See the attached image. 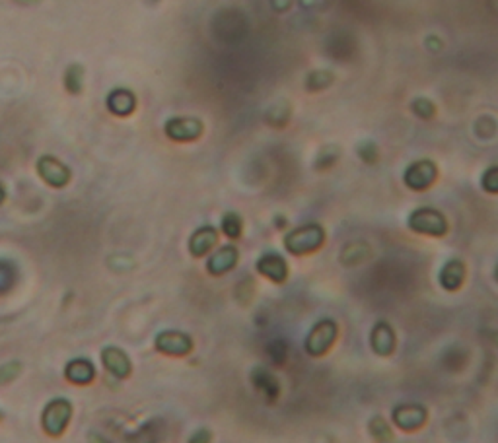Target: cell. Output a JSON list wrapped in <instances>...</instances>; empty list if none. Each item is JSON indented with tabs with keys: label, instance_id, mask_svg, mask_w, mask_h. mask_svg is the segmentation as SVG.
I'll return each mask as SVG.
<instances>
[{
	"label": "cell",
	"instance_id": "obj_4",
	"mask_svg": "<svg viewBox=\"0 0 498 443\" xmlns=\"http://www.w3.org/2000/svg\"><path fill=\"white\" fill-rule=\"evenodd\" d=\"M337 336H339V326L333 319H321L311 326V331L303 342V348L313 358L325 356L327 352L333 348Z\"/></svg>",
	"mask_w": 498,
	"mask_h": 443
},
{
	"label": "cell",
	"instance_id": "obj_7",
	"mask_svg": "<svg viewBox=\"0 0 498 443\" xmlns=\"http://www.w3.org/2000/svg\"><path fill=\"white\" fill-rule=\"evenodd\" d=\"M37 175L47 185L53 189H62L70 183L72 179V171L69 165H64L61 160H57L54 155H41L37 160Z\"/></svg>",
	"mask_w": 498,
	"mask_h": 443
},
{
	"label": "cell",
	"instance_id": "obj_9",
	"mask_svg": "<svg viewBox=\"0 0 498 443\" xmlns=\"http://www.w3.org/2000/svg\"><path fill=\"white\" fill-rule=\"evenodd\" d=\"M428 410L422 404H399L391 412V422L403 432H417L427 424Z\"/></svg>",
	"mask_w": 498,
	"mask_h": 443
},
{
	"label": "cell",
	"instance_id": "obj_19",
	"mask_svg": "<svg viewBox=\"0 0 498 443\" xmlns=\"http://www.w3.org/2000/svg\"><path fill=\"white\" fill-rule=\"evenodd\" d=\"M84 74L86 72L82 64H78V62L70 64L69 69L64 70V88H66V92L72 93V95L82 93V90H84Z\"/></svg>",
	"mask_w": 498,
	"mask_h": 443
},
{
	"label": "cell",
	"instance_id": "obj_26",
	"mask_svg": "<svg viewBox=\"0 0 498 443\" xmlns=\"http://www.w3.org/2000/svg\"><path fill=\"white\" fill-rule=\"evenodd\" d=\"M22 364L20 362H8V364L0 365V387L6 385V383H12L14 379L20 377L22 373Z\"/></svg>",
	"mask_w": 498,
	"mask_h": 443
},
{
	"label": "cell",
	"instance_id": "obj_3",
	"mask_svg": "<svg viewBox=\"0 0 498 443\" xmlns=\"http://www.w3.org/2000/svg\"><path fill=\"white\" fill-rule=\"evenodd\" d=\"M70 418H72V403L62 396H57L45 404L41 414V427L47 435L59 437L69 427Z\"/></svg>",
	"mask_w": 498,
	"mask_h": 443
},
{
	"label": "cell",
	"instance_id": "obj_35",
	"mask_svg": "<svg viewBox=\"0 0 498 443\" xmlns=\"http://www.w3.org/2000/svg\"><path fill=\"white\" fill-rule=\"evenodd\" d=\"M0 420H2V412H0Z\"/></svg>",
	"mask_w": 498,
	"mask_h": 443
},
{
	"label": "cell",
	"instance_id": "obj_17",
	"mask_svg": "<svg viewBox=\"0 0 498 443\" xmlns=\"http://www.w3.org/2000/svg\"><path fill=\"white\" fill-rule=\"evenodd\" d=\"M438 282L444 290L448 292H458L459 288L463 286L465 282V264L458 261V259H451L448 263L444 264L442 271L438 274Z\"/></svg>",
	"mask_w": 498,
	"mask_h": 443
},
{
	"label": "cell",
	"instance_id": "obj_34",
	"mask_svg": "<svg viewBox=\"0 0 498 443\" xmlns=\"http://www.w3.org/2000/svg\"><path fill=\"white\" fill-rule=\"evenodd\" d=\"M497 280H498V266H497Z\"/></svg>",
	"mask_w": 498,
	"mask_h": 443
},
{
	"label": "cell",
	"instance_id": "obj_20",
	"mask_svg": "<svg viewBox=\"0 0 498 443\" xmlns=\"http://www.w3.org/2000/svg\"><path fill=\"white\" fill-rule=\"evenodd\" d=\"M267 358L274 367H282L288 360V344L282 338H274L267 344Z\"/></svg>",
	"mask_w": 498,
	"mask_h": 443
},
{
	"label": "cell",
	"instance_id": "obj_16",
	"mask_svg": "<svg viewBox=\"0 0 498 443\" xmlns=\"http://www.w3.org/2000/svg\"><path fill=\"white\" fill-rule=\"evenodd\" d=\"M64 377L74 385H90L95 379V365L88 358H74L64 367Z\"/></svg>",
	"mask_w": 498,
	"mask_h": 443
},
{
	"label": "cell",
	"instance_id": "obj_8",
	"mask_svg": "<svg viewBox=\"0 0 498 443\" xmlns=\"http://www.w3.org/2000/svg\"><path fill=\"white\" fill-rule=\"evenodd\" d=\"M154 346L158 352H162L166 356L181 358L191 354L195 342L189 334L181 333V331H162L156 336Z\"/></svg>",
	"mask_w": 498,
	"mask_h": 443
},
{
	"label": "cell",
	"instance_id": "obj_13",
	"mask_svg": "<svg viewBox=\"0 0 498 443\" xmlns=\"http://www.w3.org/2000/svg\"><path fill=\"white\" fill-rule=\"evenodd\" d=\"M395 331L393 326L386 323V321H380L376 323L372 329V334H370V346L372 350L381 358H388L393 354L395 350Z\"/></svg>",
	"mask_w": 498,
	"mask_h": 443
},
{
	"label": "cell",
	"instance_id": "obj_11",
	"mask_svg": "<svg viewBox=\"0 0 498 443\" xmlns=\"http://www.w3.org/2000/svg\"><path fill=\"white\" fill-rule=\"evenodd\" d=\"M101 364L115 379H127L132 372L131 358L119 346H105L101 350Z\"/></svg>",
	"mask_w": 498,
	"mask_h": 443
},
{
	"label": "cell",
	"instance_id": "obj_25",
	"mask_svg": "<svg viewBox=\"0 0 498 443\" xmlns=\"http://www.w3.org/2000/svg\"><path fill=\"white\" fill-rule=\"evenodd\" d=\"M411 109L415 115L424 119V121L432 119L436 113V105L430 100H427V98H417V100L411 103Z\"/></svg>",
	"mask_w": 498,
	"mask_h": 443
},
{
	"label": "cell",
	"instance_id": "obj_21",
	"mask_svg": "<svg viewBox=\"0 0 498 443\" xmlns=\"http://www.w3.org/2000/svg\"><path fill=\"white\" fill-rule=\"evenodd\" d=\"M368 427H370V435H372L376 443H389L391 442V437H393L391 427H389L388 422L381 418V416H374V418L370 420Z\"/></svg>",
	"mask_w": 498,
	"mask_h": 443
},
{
	"label": "cell",
	"instance_id": "obj_14",
	"mask_svg": "<svg viewBox=\"0 0 498 443\" xmlns=\"http://www.w3.org/2000/svg\"><path fill=\"white\" fill-rule=\"evenodd\" d=\"M238 259H240V251L238 247L233 245H224L220 247L218 251H214L210 259L207 261V271L212 276H222L226 272H230L238 264Z\"/></svg>",
	"mask_w": 498,
	"mask_h": 443
},
{
	"label": "cell",
	"instance_id": "obj_23",
	"mask_svg": "<svg viewBox=\"0 0 498 443\" xmlns=\"http://www.w3.org/2000/svg\"><path fill=\"white\" fill-rule=\"evenodd\" d=\"M331 82H333V72H329V70H315V72H311L310 76L306 78V88L310 92H321V90H325L327 85H331Z\"/></svg>",
	"mask_w": 498,
	"mask_h": 443
},
{
	"label": "cell",
	"instance_id": "obj_10",
	"mask_svg": "<svg viewBox=\"0 0 498 443\" xmlns=\"http://www.w3.org/2000/svg\"><path fill=\"white\" fill-rule=\"evenodd\" d=\"M251 385L255 389L259 395L263 396L267 403H277L280 396V383L277 379V375L265 367V365H257L251 370Z\"/></svg>",
	"mask_w": 498,
	"mask_h": 443
},
{
	"label": "cell",
	"instance_id": "obj_6",
	"mask_svg": "<svg viewBox=\"0 0 498 443\" xmlns=\"http://www.w3.org/2000/svg\"><path fill=\"white\" fill-rule=\"evenodd\" d=\"M436 179H438V167L430 160L412 162L403 173L405 185L409 187L411 191H427V189L434 185Z\"/></svg>",
	"mask_w": 498,
	"mask_h": 443
},
{
	"label": "cell",
	"instance_id": "obj_31",
	"mask_svg": "<svg viewBox=\"0 0 498 443\" xmlns=\"http://www.w3.org/2000/svg\"><path fill=\"white\" fill-rule=\"evenodd\" d=\"M327 152H331V148H327ZM323 158H325V152H321V154H319L318 163L323 162ZM335 162H337V158H329V155H327V167H331Z\"/></svg>",
	"mask_w": 498,
	"mask_h": 443
},
{
	"label": "cell",
	"instance_id": "obj_12",
	"mask_svg": "<svg viewBox=\"0 0 498 443\" xmlns=\"http://www.w3.org/2000/svg\"><path fill=\"white\" fill-rule=\"evenodd\" d=\"M257 272L274 284H282L288 278V263L279 253H265L255 264Z\"/></svg>",
	"mask_w": 498,
	"mask_h": 443
},
{
	"label": "cell",
	"instance_id": "obj_2",
	"mask_svg": "<svg viewBox=\"0 0 498 443\" xmlns=\"http://www.w3.org/2000/svg\"><path fill=\"white\" fill-rule=\"evenodd\" d=\"M407 225H409L411 232L420 233V235H430V237H442L448 233V228H450L448 220L440 210L428 208V206L412 210L411 216L407 220Z\"/></svg>",
	"mask_w": 498,
	"mask_h": 443
},
{
	"label": "cell",
	"instance_id": "obj_5",
	"mask_svg": "<svg viewBox=\"0 0 498 443\" xmlns=\"http://www.w3.org/2000/svg\"><path fill=\"white\" fill-rule=\"evenodd\" d=\"M163 132L173 142H193L202 136L204 124L195 117H173L163 124Z\"/></svg>",
	"mask_w": 498,
	"mask_h": 443
},
{
	"label": "cell",
	"instance_id": "obj_24",
	"mask_svg": "<svg viewBox=\"0 0 498 443\" xmlns=\"http://www.w3.org/2000/svg\"><path fill=\"white\" fill-rule=\"evenodd\" d=\"M16 282V268L6 261H0V295L6 294Z\"/></svg>",
	"mask_w": 498,
	"mask_h": 443
},
{
	"label": "cell",
	"instance_id": "obj_28",
	"mask_svg": "<svg viewBox=\"0 0 498 443\" xmlns=\"http://www.w3.org/2000/svg\"><path fill=\"white\" fill-rule=\"evenodd\" d=\"M358 155L364 160L366 163H372L378 160V146L374 144V142H362L360 146H358Z\"/></svg>",
	"mask_w": 498,
	"mask_h": 443
},
{
	"label": "cell",
	"instance_id": "obj_32",
	"mask_svg": "<svg viewBox=\"0 0 498 443\" xmlns=\"http://www.w3.org/2000/svg\"><path fill=\"white\" fill-rule=\"evenodd\" d=\"M16 4H22V6H33V4H39L41 0H14Z\"/></svg>",
	"mask_w": 498,
	"mask_h": 443
},
{
	"label": "cell",
	"instance_id": "obj_27",
	"mask_svg": "<svg viewBox=\"0 0 498 443\" xmlns=\"http://www.w3.org/2000/svg\"><path fill=\"white\" fill-rule=\"evenodd\" d=\"M481 187L490 194H498V165H492L482 173Z\"/></svg>",
	"mask_w": 498,
	"mask_h": 443
},
{
	"label": "cell",
	"instance_id": "obj_18",
	"mask_svg": "<svg viewBox=\"0 0 498 443\" xmlns=\"http://www.w3.org/2000/svg\"><path fill=\"white\" fill-rule=\"evenodd\" d=\"M218 232L212 225H202L189 237V253L193 256H204L216 245Z\"/></svg>",
	"mask_w": 498,
	"mask_h": 443
},
{
	"label": "cell",
	"instance_id": "obj_30",
	"mask_svg": "<svg viewBox=\"0 0 498 443\" xmlns=\"http://www.w3.org/2000/svg\"><path fill=\"white\" fill-rule=\"evenodd\" d=\"M272 6L277 8L279 12H282V10H286L288 6H290V0H271Z\"/></svg>",
	"mask_w": 498,
	"mask_h": 443
},
{
	"label": "cell",
	"instance_id": "obj_1",
	"mask_svg": "<svg viewBox=\"0 0 498 443\" xmlns=\"http://www.w3.org/2000/svg\"><path fill=\"white\" fill-rule=\"evenodd\" d=\"M325 243V230L319 224H306L284 235V247L290 255L302 256L318 251Z\"/></svg>",
	"mask_w": 498,
	"mask_h": 443
},
{
	"label": "cell",
	"instance_id": "obj_29",
	"mask_svg": "<svg viewBox=\"0 0 498 443\" xmlns=\"http://www.w3.org/2000/svg\"><path fill=\"white\" fill-rule=\"evenodd\" d=\"M210 439H212V434H210L207 427H201V430H197V432L189 437V443H210Z\"/></svg>",
	"mask_w": 498,
	"mask_h": 443
},
{
	"label": "cell",
	"instance_id": "obj_22",
	"mask_svg": "<svg viewBox=\"0 0 498 443\" xmlns=\"http://www.w3.org/2000/svg\"><path fill=\"white\" fill-rule=\"evenodd\" d=\"M222 232H224L226 237H230V240L241 237L243 220L240 218V214H236V212H226L224 218H222Z\"/></svg>",
	"mask_w": 498,
	"mask_h": 443
},
{
	"label": "cell",
	"instance_id": "obj_15",
	"mask_svg": "<svg viewBox=\"0 0 498 443\" xmlns=\"http://www.w3.org/2000/svg\"><path fill=\"white\" fill-rule=\"evenodd\" d=\"M105 107L109 109V113L117 117H129L137 109V95L127 88H115L109 92Z\"/></svg>",
	"mask_w": 498,
	"mask_h": 443
},
{
	"label": "cell",
	"instance_id": "obj_33",
	"mask_svg": "<svg viewBox=\"0 0 498 443\" xmlns=\"http://www.w3.org/2000/svg\"><path fill=\"white\" fill-rule=\"evenodd\" d=\"M6 196H8L6 187H4V185H2V183H0V206L4 204V201H6Z\"/></svg>",
	"mask_w": 498,
	"mask_h": 443
}]
</instances>
